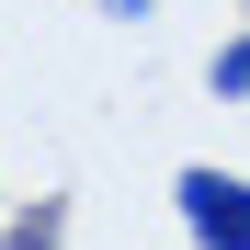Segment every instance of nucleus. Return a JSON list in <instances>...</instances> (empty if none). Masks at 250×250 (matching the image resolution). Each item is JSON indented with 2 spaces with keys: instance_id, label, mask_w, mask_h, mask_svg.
I'll return each instance as SVG.
<instances>
[{
  "instance_id": "5",
  "label": "nucleus",
  "mask_w": 250,
  "mask_h": 250,
  "mask_svg": "<svg viewBox=\"0 0 250 250\" xmlns=\"http://www.w3.org/2000/svg\"><path fill=\"white\" fill-rule=\"evenodd\" d=\"M0 216H12V205H0Z\"/></svg>"
},
{
  "instance_id": "4",
  "label": "nucleus",
  "mask_w": 250,
  "mask_h": 250,
  "mask_svg": "<svg viewBox=\"0 0 250 250\" xmlns=\"http://www.w3.org/2000/svg\"><path fill=\"white\" fill-rule=\"evenodd\" d=\"M91 12H103V23H148L159 0H91Z\"/></svg>"
},
{
  "instance_id": "2",
  "label": "nucleus",
  "mask_w": 250,
  "mask_h": 250,
  "mask_svg": "<svg viewBox=\"0 0 250 250\" xmlns=\"http://www.w3.org/2000/svg\"><path fill=\"white\" fill-rule=\"evenodd\" d=\"M205 91H216V103H239V114H250V23L228 34L216 57H205Z\"/></svg>"
},
{
  "instance_id": "3",
  "label": "nucleus",
  "mask_w": 250,
  "mask_h": 250,
  "mask_svg": "<svg viewBox=\"0 0 250 250\" xmlns=\"http://www.w3.org/2000/svg\"><path fill=\"white\" fill-rule=\"evenodd\" d=\"M0 250H68V216L34 205V216H0Z\"/></svg>"
},
{
  "instance_id": "1",
  "label": "nucleus",
  "mask_w": 250,
  "mask_h": 250,
  "mask_svg": "<svg viewBox=\"0 0 250 250\" xmlns=\"http://www.w3.org/2000/svg\"><path fill=\"white\" fill-rule=\"evenodd\" d=\"M171 216L193 250H250V171H216V159H193L171 182Z\"/></svg>"
}]
</instances>
